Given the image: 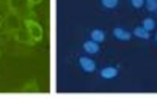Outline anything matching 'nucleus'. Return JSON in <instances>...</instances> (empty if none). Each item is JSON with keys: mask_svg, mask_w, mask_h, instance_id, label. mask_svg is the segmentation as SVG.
Listing matches in <instances>:
<instances>
[{"mask_svg": "<svg viewBox=\"0 0 157 99\" xmlns=\"http://www.w3.org/2000/svg\"><path fill=\"white\" fill-rule=\"evenodd\" d=\"M118 2H120V0H101L102 6H105V8H115L118 5Z\"/></svg>", "mask_w": 157, "mask_h": 99, "instance_id": "obj_10", "label": "nucleus"}, {"mask_svg": "<svg viewBox=\"0 0 157 99\" xmlns=\"http://www.w3.org/2000/svg\"><path fill=\"white\" fill-rule=\"evenodd\" d=\"M155 44H157V35H155Z\"/></svg>", "mask_w": 157, "mask_h": 99, "instance_id": "obj_15", "label": "nucleus"}, {"mask_svg": "<svg viewBox=\"0 0 157 99\" xmlns=\"http://www.w3.org/2000/svg\"><path fill=\"white\" fill-rule=\"evenodd\" d=\"M113 36H115L116 40H120V41H129L130 36H132V33L124 30L123 27H115L113 29Z\"/></svg>", "mask_w": 157, "mask_h": 99, "instance_id": "obj_3", "label": "nucleus"}, {"mask_svg": "<svg viewBox=\"0 0 157 99\" xmlns=\"http://www.w3.org/2000/svg\"><path fill=\"white\" fill-rule=\"evenodd\" d=\"M116 76H118V68H113V66H107L101 71L102 79H115Z\"/></svg>", "mask_w": 157, "mask_h": 99, "instance_id": "obj_5", "label": "nucleus"}, {"mask_svg": "<svg viewBox=\"0 0 157 99\" xmlns=\"http://www.w3.org/2000/svg\"><path fill=\"white\" fill-rule=\"evenodd\" d=\"M78 65L82 66L83 71L86 72H93L96 69V63H94V60H91L88 57H80V60H78Z\"/></svg>", "mask_w": 157, "mask_h": 99, "instance_id": "obj_2", "label": "nucleus"}, {"mask_svg": "<svg viewBox=\"0 0 157 99\" xmlns=\"http://www.w3.org/2000/svg\"><path fill=\"white\" fill-rule=\"evenodd\" d=\"M145 6L148 11H157V0H145Z\"/></svg>", "mask_w": 157, "mask_h": 99, "instance_id": "obj_9", "label": "nucleus"}, {"mask_svg": "<svg viewBox=\"0 0 157 99\" xmlns=\"http://www.w3.org/2000/svg\"><path fill=\"white\" fill-rule=\"evenodd\" d=\"M141 27H145L148 32H151V30H154V27H155V21H154V19H151V17H148V19H143V22H141Z\"/></svg>", "mask_w": 157, "mask_h": 99, "instance_id": "obj_8", "label": "nucleus"}, {"mask_svg": "<svg viewBox=\"0 0 157 99\" xmlns=\"http://www.w3.org/2000/svg\"><path fill=\"white\" fill-rule=\"evenodd\" d=\"M83 49H85V52H88V54H99V43H96V41H93V40H88V41H85L83 43Z\"/></svg>", "mask_w": 157, "mask_h": 99, "instance_id": "obj_4", "label": "nucleus"}, {"mask_svg": "<svg viewBox=\"0 0 157 99\" xmlns=\"http://www.w3.org/2000/svg\"><path fill=\"white\" fill-rule=\"evenodd\" d=\"M3 6V3H2V0H0V8H2Z\"/></svg>", "mask_w": 157, "mask_h": 99, "instance_id": "obj_14", "label": "nucleus"}, {"mask_svg": "<svg viewBox=\"0 0 157 99\" xmlns=\"http://www.w3.org/2000/svg\"><path fill=\"white\" fill-rule=\"evenodd\" d=\"M25 25H27V30L30 32L32 38H33L35 41H39V40L43 38V29H41V25H39V24H36V22H33V21H25Z\"/></svg>", "mask_w": 157, "mask_h": 99, "instance_id": "obj_1", "label": "nucleus"}, {"mask_svg": "<svg viewBox=\"0 0 157 99\" xmlns=\"http://www.w3.org/2000/svg\"><path fill=\"white\" fill-rule=\"evenodd\" d=\"M130 3H132L134 8H141L143 5H145V0H129Z\"/></svg>", "mask_w": 157, "mask_h": 99, "instance_id": "obj_11", "label": "nucleus"}, {"mask_svg": "<svg viewBox=\"0 0 157 99\" xmlns=\"http://www.w3.org/2000/svg\"><path fill=\"white\" fill-rule=\"evenodd\" d=\"M132 35L137 36V38H140V40H149V32L145 27H135Z\"/></svg>", "mask_w": 157, "mask_h": 99, "instance_id": "obj_6", "label": "nucleus"}, {"mask_svg": "<svg viewBox=\"0 0 157 99\" xmlns=\"http://www.w3.org/2000/svg\"><path fill=\"white\" fill-rule=\"evenodd\" d=\"M2 22H3V19H2V16H0V27H2Z\"/></svg>", "mask_w": 157, "mask_h": 99, "instance_id": "obj_13", "label": "nucleus"}, {"mask_svg": "<svg viewBox=\"0 0 157 99\" xmlns=\"http://www.w3.org/2000/svg\"><path fill=\"white\" fill-rule=\"evenodd\" d=\"M39 2H41V0H29L30 5H36V3H39Z\"/></svg>", "mask_w": 157, "mask_h": 99, "instance_id": "obj_12", "label": "nucleus"}, {"mask_svg": "<svg viewBox=\"0 0 157 99\" xmlns=\"http://www.w3.org/2000/svg\"><path fill=\"white\" fill-rule=\"evenodd\" d=\"M90 36H91V40H93V41H96V43H102L104 40H105V33H104L102 30H99V29L93 30Z\"/></svg>", "mask_w": 157, "mask_h": 99, "instance_id": "obj_7", "label": "nucleus"}]
</instances>
